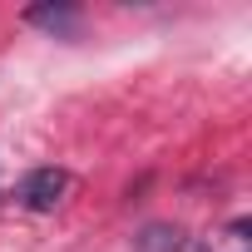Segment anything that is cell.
<instances>
[{"label":"cell","mask_w":252,"mask_h":252,"mask_svg":"<svg viewBox=\"0 0 252 252\" xmlns=\"http://www.w3.org/2000/svg\"><path fill=\"white\" fill-rule=\"evenodd\" d=\"M30 25H45V30H55V35H74V30H79V15H74L69 5H35V10H30Z\"/></svg>","instance_id":"obj_2"},{"label":"cell","mask_w":252,"mask_h":252,"mask_svg":"<svg viewBox=\"0 0 252 252\" xmlns=\"http://www.w3.org/2000/svg\"><path fill=\"white\" fill-rule=\"evenodd\" d=\"M64 188H69L64 168H35V173L20 178V203H25L30 213H50V208L64 198Z\"/></svg>","instance_id":"obj_1"}]
</instances>
